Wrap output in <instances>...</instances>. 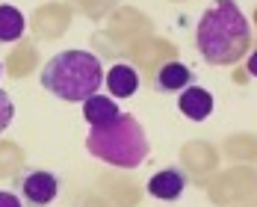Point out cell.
I'll use <instances>...</instances> for the list:
<instances>
[{
  "label": "cell",
  "instance_id": "obj_1",
  "mask_svg": "<svg viewBox=\"0 0 257 207\" xmlns=\"http://www.w3.org/2000/svg\"><path fill=\"white\" fill-rule=\"evenodd\" d=\"M195 45L210 65H233L251 48V24L233 0H216L198 18Z\"/></svg>",
  "mask_w": 257,
  "mask_h": 207
},
{
  "label": "cell",
  "instance_id": "obj_2",
  "mask_svg": "<svg viewBox=\"0 0 257 207\" xmlns=\"http://www.w3.org/2000/svg\"><path fill=\"white\" fill-rule=\"evenodd\" d=\"M42 86L59 101L83 104L103 86V65L89 51H62L45 62Z\"/></svg>",
  "mask_w": 257,
  "mask_h": 207
},
{
  "label": "cell",
  "instance_id": "obj_3",
  "mask_svg": "<svg viewBox=\"0 0 257 207\" xmlns=\"http://www.w3.org/2000/svg\"><path fill=\"white\" fill-rule=\"evenodd\" d=\"M86 151L115 169H136L139 163L148 160L151 142L145 136V128L139 125V119H133L130 113H118L115 122L103 128H89Z\"/></svg>",
  "mask_w": 257,
  "mask_h": 207
},
{
  "label": "cell",
  "instance_id": "obj_4",
  "mask_svg": "<svg viewBox=\"0 0 257 207\" xmlns=\"http://www.w3.org/2000/svg\"><path fill=\"white\" fill-rule=\"evenodd\" d=\"M56 192H59V181L45 169H33L21 178V195L30 207H48L56 198Z\"/></svg>",
  "mask_w": 257,
  "mask_h": 207
},
{
  "label": "cell",
  "instance_id": "obj_5",
  "mask_svg": "<svg viewBox=\"0 0 257 207\" xmlns=\"http://www.w3.org/2000/svg\"><path fill=\"white\" fill-rule=\"evenodd\" d=\"M178 110L186 116V119H192V122H204L207 116L213 113V95L201 89V86H186V89H180L178 95Z\"/></svg>",
  "mask_w": 257,
  "mask_h": 207
},
{
  "label": "cell",
  "instance_id": "obj_6",
  "mask_svg": "<svg viewBox=\"0 0 257 207\" xmlns=\"http://www.w3.org/2000/svg\"><path fill=\"white\" fill-rule=\"evenodd\" d=\"M183 189H186V178L178 169H163V172L151 175V181H148V192L160 201H175L183 195Z\"/></svg>",
  "mask_w": 257,
  "mask_h": 207
},
{
  "label": "cell",
  "instance_id": "obj_7",
  "mask_svg": "<svg viewBox=\"0 0 257 207\" xmlns=\"http://www.w3.org/2000/svg\"><path fill=\"white\" fill-rule=\"evenodd\" d=\"M118 113L121 110L115 107L112 98H106V95H92V98L83 101V119L89 122V128H103V125L115 122Z\"/></svg>",
  "mask_w": 257,
  "mask_h": 207
},
{
  "label": "cell",
  "instance_id": "obj_8",
  "mask_svg": "<svg viewBox=\"0 0 257 207\" xmlns=\"http://www.w3.org/2000/svg\"><path fill=\"white\" fill-rule=\"evenodd\" d=\"M136 86H139V74L130 65H124V62H118V65H112L106 71V89L115 98H130L136 92Z\"/></svg>",
  "mask_w": 257,
  "mask_h": 207
},
{
  "label": "cell",
  "instance_id": "obj_9",
  "mask_svg": "<svg viewBox=\"0 0 257 207\" xmlns=\"http://www.w3.org/2000/svg\"><path fill=\"white\" fill-rule=\"evenodd\" d=\"M189 83H192V71L183 62H166L157 71V89H163V92H180Z\"/></svg>",
  "mask_w": 257,
  "mask_h": 207
},
{
  "label": "cell",
  "instance_id": "obj_10",
  "mask_svg": "<svg viewBox=\"0 0 257 207\" xmlns=\"http://www.w3.org/2000/svg\"><path fill=\"white\" fill-rule=\"evenodd\" d=\"M27 30V18L9 3L0 6V42H18Z\"/></svg>",
  "mask_w": 257,
  "mask_h": 207
},
{
  "label": "cell",
  "instance_id": "obj_11",
  "mask_svg": "<svg viewBox=\"0 0 257 207\" xmlns=\"http://www.w3.org/2000/svg\"><path fill=\"white\" fill-rule=\"evenodd\" d=\"M12 119H15V104H12V98L0 89V133L12 125Z\"/></svg>",
  "mask_w": 257,
  "mask_h": 207
},
{
  "label": "cell",
  "instance_id": "obj_12",
  "mask_svg": "<svg viewBox=\"0 0 257 207\" xmlns=\"http://www.w3.org/2000/svg\"><path fill=\"white\" fill-rule=\"evenodd\" d=\"M0 207H21V198H18L15 192H6V189H0Z\"/></svg>",
  "mask_w": 257,
  "mask_h": 207
},
{
  "label": "cell",
  "instance_id": "obj_13",
  "mask_svg": "<svg viewBox=\"0 0 257 207\" xmlns=\"http://www.w3.org/2000/svg\"><path fill=\"white\" fill-rule=\"evenodd\" d=\"M248 74H251V77H257V51L248 56Z\"/></svg>",
  "mask_w": 257,
  "mask_h": 207
},
{
  "label": "cell",
  "instance_id": "obj_14",
  "mask_svg": "<svg viewBox=\"0 0 257 207\" xmlns=\"http://www.w3.org/2000/svg\"><path fill=\"white\" fill-rule=\"evenodd\" d=\"M254 24H257V12H254Z\"/></svg>",
  "mask_w": 257,
  "mask_h": 207
},
{
  "label": "cell",
  "instance_id": "obj_15",
  "mask_svg": "<svg viewBox=\"0 0 257 207\" xmlns=\"http://www.w3.org/2000/svg\"><path fill=\"white\" fill-rule=\"evenodd\" d=\"M0 74H3V65H0Z\"/></svg>",
  "mask_w": 257,
  "mask_h": 207
}]
</instances>
